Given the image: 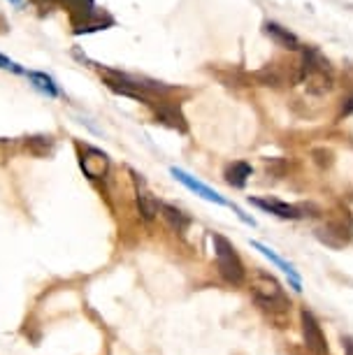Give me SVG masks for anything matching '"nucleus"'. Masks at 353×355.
Returning a JSON list of instances; mask_svg holds the SVG:
<instances>
[{"mask_svg": "<svg viewBox=\"0 0 353 355\" xmlns=\"http://www.w3.org/2000/svg\"><path fill=\"white\" fill-rule=\"evenodd\" d=\"M149 107L154 110V116L158 119V121L165 123L168 128L179 130V132L189 130V125H186V119H184L182 110H179V105L168 103V100H151Z\"/></svg>", "mask_w": 353, "mask_h": 355, "instance_id": "obj_8", "label": "nucleus"}, {"mask_svg": "<svg viewBox=\"0 0 353 355\" xmlns=\"http://www.w3.org/2000/svg\"><path fill=\"white\" fill-rule=\"evenodd\" d=\"M249 177H251V165L244 163V160H237V163L228 165V170H225V182L235 186V189H244Z\"/></svg>", "mask_w": 353, "mask_h": 355, "instance_id": "obj_16", "label": "nucleus"}, {"mask_svg": "<svg viewBox=\"0 0 353 355\" xmlns=\"http://www.w3.org/2000/svg\"><path fill=\"white\" fill-rule=\"evenodd\" d=\"M114 26V17L107 15L105 10H98L93 12L91 17H86L84 21H79L77 26H72V33L75 35H84V33H96V31H107Z\"/></svg>", "mask_w": 353, "mask_h": 355, "instance_id": "obj_12", "label": "nucleus"}, {"mask_svg": "<svg viewBox=\"0 0 353 355\" xmlns=\"http://www.w3.org/2000/svg\"><path fill=\"white\" fill-rule=\"evenodd\" d=\"M0 70L15 72V75H26V72H28V70H24L17 61H12V58L5 56V53H0Z\"/></svg>", "mask_w": 353, "mask_h": 355, "instance_id": "obj_19", "label": "nucleus"}, {"mask_svg": "<svg viewBox=\"0 0 353 355\" xmlns=\"http://www.w3.org/2000/svg\"><path fill=\"white\" fill-rule=\"evenodd\" d=\"M251 205L258 207V209L268 211V214H275L277 218H286V220H298L304 216V209L302 207H295V205H289V202H282V200H275V198H251L249 200Z\"/></svg>", "mask_w": 353, "mask_h": 355, "instance_id": "obj_9", "label": "nucleus"}, {"mask_svg": "<svg viewBox=\"0 0 353 355\" xmlns=\"http://www.w3.org/2000/svg\"><path fill=\"white\" fill-rule=\"evenodd\" d=\"M300 325H302V337H304L307 351H311L314 355H328V341H325L321 323L316 320L314 313L309 309L300 311Z\"/></svg>", "mask_w": 353, "mask_h": 355, "instance_id": "obj_6", "label": "nucleus"}, {"mask_svg": "<svg viewBox=\"0 0 353 355\" xmlns=\"http://www.w3.org/2000/svg\"><path fill=\"white\" fill-rule=\"evenodd\" d=\"M344 355H353V339H344Z\"/></svg>", "mask_w": 353, "mask_h": 355, "instance_id": "obj_21", "label": "nucleus"}, {"mask_svg": "<svg viewBox=\"0 0 353 355\" xmlns=\"http://www.w3.org/2000/svg\"><path fill=\"white\" fill-rule=\"evenodd\" d=\"M251 293H254L256 302L272 313H284V311H289V306H291L282 284L265 272H258L254 277V281H251Z\"/></svg>", "mask_w": 353, "mask_h": 355, "instance_id": "obj_2", "label": "nucleus"}, {"mask_svg": "<svg viewBox=\"0 0 353 355\" xmlns=\"http://www.w3.org/2000/svg\"><path fill=\"white\" fill-rule=\"evenodd\" d=\"M170 172H172V177H175L179 184H184L186 189L193 191V193H196V196L205 198V200H209V202H214V205H223V207H228V200H225L223 196H218L216 191H212L209 186H205L203 182H198L196 177H191L189 172L179 170V167H172Z\"/></svg>", "mask_w": 353, "mask_h": 355, "instance_id": "obj_10", "label": "nucleus"}, {"mask_svg": "<svg viewBox=\"0 0 353 355\" xmlns=\"http://www.w3.org/2000/svg\"><path fill=\"white\" fill-rule=\"evenodd\" d=\"M161 216L175 232H184L191 223V218L186 216L182 209H177L175 205H161Z\"/></svg>", "mask_w": 353, "mask_h": 355, "instance_id": "obj_17", "label": "nucleus"}, {"mask_svg": "<svg viewBox=\"0 0 353 355\" xmlns=\"http://www.w3.org/2000/svg\"><path fill=\"white\" fill-rule=\"evenodd\" d=\"M254 79L263 86H272V89L300 84V65H295V63H268L265 68L254 72Z\"/></svg>", "mask_w": 353, "mask_h": 355, "instance_id": "obj_4", "label": "nucleus"}, {"mask_svg": "<svg viewBox=\"0 0 353 355\" xmlns=\"http://www.w3.org/2000/svg\"><path fill=\"white\" fill-rule=\"evenodd\" d=\"M40 3H44V5H58V0H40Z\"/></svg>", "mask_w": 353, "mask_h": 355, "instance_id": "obj_23", "label": "nucleus"}, {"mask_svg": "<svg viewBox=\"0 0 353 355\" xmlns=\"http://www.w3.org/2000/svg\"><path fill=\"white\" fill-rule=\"evenodd\" d=\"M263 33L268 35L272 42L277 46H282V49H289V51H300L302 49V44H300V40L293 35L289 28H284V26H279L275 21H265L263 26Z\"/></svg>", "mask_w": 353, "mask_h": 355, "instance_id": "obj_11", "label": "nucleus"}, {"mask_svg": "<svg viewBox=\"0 0 353 355\" xmlns=\"http://www.w3.org/2000/svg\"><path fill=\"white\" fill-rule=\"evenodd\" d=\"M10 5H15V8H21L24 0H10Z\"/></svg>", "mask_w": 353, "mask_h": 355, "instance_id": "obj_22", "label": "nucleus"}, {"mask_svg": "<svg viewBox=\"0 0 353 355\" xmlns=\"http://www.w3.org/2000/svg\"><path fill=\"white\" fill-rule=\"evenodd\" d=\"M342 114H344V116H346V114H353V93L342 103Z\"/></svg>", "mask_w": 353, "mask_h": 355, "instance_id": "obj_20", "label": "nucleus"}, {"mask_svg": "<svg viewBox=\"0 0 353 355\" xmlns=\"http://www.w3.org/2000/svg\"><path fill=\"white\" fill-rule=\"evenodd\" d=\"M58 5L68 10L70 26H77L79 21H84L86 17H91L96 12V3L93 0H58Z\"/></svg>", "mask_w": 353, "mask_h": 355, "instance_id": "obj_14", "label": "nucleus"}, {"mask_svg": "<svg viewBox=\"0 0 353 355\" xmlns=\"http://www.w3.org/2000/svg\"><path fill=\"white\" fill-rule=\"evenodd\" d=\"M26 77H28V82L33 84V89H37L42 96H46V98H58V96H61V89H58V84L54 82V77H49L46 72L28 70V72H26Z\"/></svg>", "mask_w": 353, "mask_h": 355, "instance_id": "obj_15", "label": "nucleus"}, {"mask_svg": "<svg viewBox=\"0 0 353 355\" xmlns=\"http://www.w3.org/2000/svg\"><path fill=\"white\" fill-rule=\"evenodd\" d=\"M251 246H254V249H258V251H261L263 256L270 260V263H275V265L279 267V270H284L286 274H289L291 284H293V288H295L298 293L302 291V284H300V274L295 272V267H293L291 263H286V260H284L282 256H277L275 251H272V249H268V246H265V244H261V242H251Z\"/></svg>", "mask_w": 353, "mask_h": 355, "instance_id": "obj_13", "label": "nucleus"}, {"mask_svg": "<svg viewBox=\"0 0 353 355\" xmlns=\"http://www.w3.org/2000/svg\"><path fill=\"white\" fill-rule=\"evenodd\" d=\"M300 84L309 96H325L335 86V75L328 63V58L314 46H304L302 61H300Z\"/></svg>", "mask_w": 353, "mask_h": 355, "instance_id": "obj_1", "label": "nucleus"}, {"mask_svg": "<svg viewBox=\"0 0 353 355\" xmlns=\"http://www.w3.org/2000/svg\"><path fill=\"white\" fill-rule=\"evenodd\" d=\"M26 149H28L33 156L44 158L54 151V139L46 137V135H33V137L26 139Z\"/></svg>", "mask_w": 353, "mask_h": 355, "instance_id": "obj_18", "label": "nucleus"}, {"mask_svg": "<svg viewBox=\"0 0 353 355\" xmlns=\"http://www.w3.org/2000/svg\"><path fill=\"white\" fill-rule=\"evenodd\" d=\"M212 242H214V251H216L218 274L232 286L244 284L246 270H244V263H242V258H239L235 246H232L225 237H221V234H212Z\"/></svg>", "mask_w": 353, "mask_h": 355, "instance_id": "obj_3", "label": "nucleus"}, {"mask_svg": "<svg viewBox=\"0 0 353 355\" xmlns=\"http://www.w3.org/2000/svg\"><path fill=\"white\" fill-rule=\"evenodd\" d=\"M79 167L89 179H105L110 172V156L98 146H79Z\"/></svg>", "mask_w": 353, "mask_h": 355, "instance_id": "obj_5", "label": "nucleus"}, {"mask_svg": "<svg viewBox=\"0 0 353 355\" xmlns=\"http://www.w3.org/2000/svg\"><path fill=\"white\" fill-rule=\"evenodd\" d=\"M132 182H135V205H137V211L146 223H151L158 214H161V202L154 198V193L146 189V182L142 179V174L132 172Z\"/></svg>", "mask_w": 353, "mask_h": 355, "instance_id": "obj_7", "label": "nucleus"}]
</instances>
